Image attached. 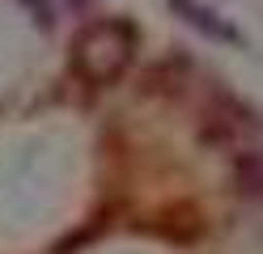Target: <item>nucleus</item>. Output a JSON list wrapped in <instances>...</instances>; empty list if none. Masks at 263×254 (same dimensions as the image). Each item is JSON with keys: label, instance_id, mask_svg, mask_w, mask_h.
I'll return each instance as SVG.
<instances>
[{"label": "nucleus", "instance_id": "1", "mask_svg": "<svg viewBox=\"0 0 263 254\" xmlns=\"http://www.w3.org/2000/svg\"><path fill=\"white\" fill-rule=\"evenodd\" d=\"M132 55H136V30L119 17L93 22L81 30V38L72 47V64L89 85H110L127 72Z\"/></svg>", "mask_w": 263, "mask_h": 254}]
</instances>
